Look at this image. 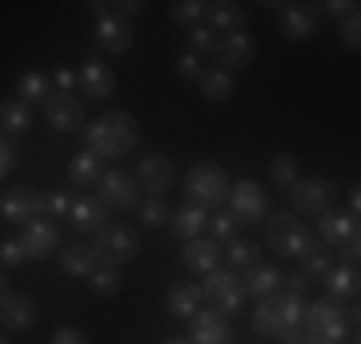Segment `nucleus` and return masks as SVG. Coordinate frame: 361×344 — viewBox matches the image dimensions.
<instances>
[{
    "label": "nucleus",
    "mask_w": 361,
    "mask_h": 344,
    "mask_svg": "<svg viewBox=\"0 0 361 344\" xmlns=\"http://www.w3.org/2000/svg\"><path fill=\"white\" fill-rule=\"evenodd\" d=\"M205 224H209V212L197 208V204H180L177 212H169V229H173L177 241H197V236H205Z\"/></svg>",
    "instance_id": "nucleus-26"
},
{
    "label": "nucleus",
    "mask_w": 361,
    "mask_h": 344,
    "mask_svg": "<svg viewBox=\"0 0 361 344\" xmlns=\"http://www.w3.org/2000/svg\"><path fill=\"white\" fill-rule=\"evenodd\" d=\"M92 40L97 49L109 52V56H125L133 49V25L125 16H113V13H92Z\"/></svg>",
    "instance_id": "nucleus-12"
},
{
    "label": "nucleus",
    "mask_w": 361,
    "mask_h": 344,
    "mask_svg": "<svg viewBox=\"0 0 361 344\" xmlns=\"http://www.w3.org/2000/svg\"><path fill=\"white\" fill-rule=\"evenodd\" d=\"M80 132H85V148L101 160H116V156H129L141 148V125L129 113H104Z\"/></svg>",
    "instance_id": "nucleus-1"
},
{
    "label": "nucleus",
    "mask_w": 361,
    "mask_h": 344,
    "mask_svg": "<svg viewBox=\"0 0 361 344\" xmlns=\"http://www.w3.org/2000/svg\"><path fill=\"white\" fill-rule=\"evenodd\" d=\"M322 25V16L313 4H281V37L285 40H310Z\"/></svg>",
    "instance_id": "nucleus-21"
},
{
    "label": "nucleus",
    "mask_w": 361,
    "mask_h": 344,
    "mask_svg": "<svg viewBox=\"0 0 361 344\" xmlns=\"http://www.w3.org/2000/svg\"><path fill=\"white\" fill-rule=\"evenodd\" d=\"M322 288H325V296H334V300H357V288H361V281H357V268H349V265H334L329 272L322 276Z\"/></svg>",
    "instance_id": "nucleus-28"
},
{
    "label": "nucleus",
    "mask_w": 361,
    "mask_h": 344,
    "mask_svg": "<svg viewBox=\"0 0 361 344\" xmlns=\"http://www.w3.org/2000/svg\"><path fill=\"white\" fill-rule=\"evenodd\" d=\"M44 120L52 132H80L85 128V108L73 92H52L44 101Z\"/></svg>",
    "instance_id": "nucleus-16"
},
{
    "label": "nucleus",
    "mask_w": 361,
    "mask_h": 344,
    "mask_svg": "<svg viewBox=\"0 0 361 344\" xmlns=\"http://www.w3.org/2000/svg\"><path fill=\"white\" fill-rule=\"evenodd\" d=\"M189 344H233V324L225 312H217V308L201 305L189 317V336H185Z\"/></svg>",
    "instance_id": "nucleus-13"
},
{
    "label": "nucleus",
    "mask_w": 361,
    "mask_h": 344,
    "mask_svg": "<svg viewBox=\"0 0 361 344\" xmlns=\"http://www.w3.org/2000/svg\"><path fill=\"white\" fill-rule=\"evenodd\" d=\"M169 16H173L177 25H185V28H197L201 20H205V0H177V4L169 8Z\"/></svg>",
    "instance_id": "nucleus-40"
},
{
    "label": "nucleus",
    "mask_w": 361,
    "mask_h": 344,
    "mask_svg": "<svg viewBox=\"0 0 361 344\" xmlns=\"http://www.w3.org/2000/svg\"><path fill=\"white\" fill-rule=\"evenodd\" d=\"M25 260H28V256H25V248H20L16 236H13V241H0V265H4V268H20Z\"/></svg>",
    "instance_id": "nucleus-44"
},
{
    "label": "nucleus",
    "mask_w": 361,
    "mask_h": 344,
    "mask_svg": "<svg viewBox=\"0 0 361 344\" xmlns=\"http://www.w3.org/2000/svg\"><path fill=\"white\" fill-rule=\"evenodd\" d=\"M197 84H201V96L205 101H229L233 96V77L225 68H201Z\"/></svg>",
    "instance_id": "nucleus-34"
},
{
    "label": "nucleus",
    "mask_w": 361,
    "mask_h": 344,
    "mask_svg": "<svg viewBox=\"0 0 361 344\" xmlns=\"http://www.w3.org/2000/svg\"><path fill=\"white\" fill-rule=\"evenodd\" d=\"M180 260H185V268L189 272H213V268H221V244L209 241V236H197V241H185V248H180Z\"/></svg>",
    "instance_id": "nucleus-24"
},
{
    "label": "nucleus",
    "mask_w": 361,
    "mask_h": 344,
    "mask_svg": "<svg viewBox=\"0 0 361 344\" xmlns=\"http://www.w3.org/2000/svg\"><path fill=\"white\" fill-rule=\"evenodd\" d=\"M49 344H89V336H85L80 329H56Z\"/></svg>",
    "instance_id": "nucleus-49"
},
{
    "label": "nucleus",
    "mask_w": 361,
    "mask_h": 344,
    "mask_svg": "<svg viewBox=\"0 0 361 344\" xmlns=\"http://www.w3.org/2000/svg\"><path fill=\"white\" fill-rule=\"evenodd\" d=\"M329 268H334V256L325 253V248H313V253L301 256V268H297V272H301V276H305V281L313 284V281H322Z\"/></svg>",
    "instance_id": "nucleus-39"
},
{
    "label": "nucleus",
    "mask_w": 361,
    "mask_h": 344,
    "mask_svg": "<svg viewBox=\"0 0 361 344\" xmlns=\"http://www.w3.org/2000/svg\"><path fill=\"white\" fill-rule=\"evenodd\" d=\"M137 212H141L145 229H161V224H169V212H173V208L165 204V196H141Z\"/></svg>",
    "instance_id": "nucleus-38"
},
{
    "label": "nucleus",
    "mask_w": 361,
    "mask_h": 344,
    "mask_svg": "<svg viewBox=\"0 0 361 344\" xmlns=\"http://www.w3.org/2000/svg\"><path fill=\"white\" fill-rule=\"evenodd\" d=\"M349 212H353V217H361V189H357V184L349 189Z\"/></svg>",
    "instance_id": "nucleus-52"
},
{
    "label": "nucleus",
    "mask_w": 361,
    "mask_h": 344,
    "mask_svg": "<svg viewBox=\"0 0 361 344\" xmlns=\"http://www.w3.org/2000/svg\"><path fill=\"white\" fill-rule=\"evenodd\" d=\"M77 89L89 96V101H109L116 92V77H113V68L104 60H85L77 68Z\"/></svg>",
    "instance_id": "nucleus-19"
},
{
    "label": "nucleus",
    "mask_w": 361,
    "mask_h": 344,
    "mask_svg": "<svg viewBox=\"0 0 361 344\" xmlns=\"http://www.w3.org/2000/svg\"><path fill=\"white\" fill-rule=\"evenodd\" d=\"M28 128H32V108H28L25 101H0V132L8 136V141H16V136H25Z\"/></svg>",
    "instance_id": "nucleus-30"
},
{
    "label": "nucleus",
    "mask_w": 361,
    "mask_h": 344,
    "mask_svg": "<svg viewBox=\"0 0 361 344\" xmlns=\"http://www.w3.org/2000/svg\"><path fill=\"white\" fill-rule=\"evenodd\" d=\"M217 32H209L205 25H197V28H189V49L185 52H193V56H213L217 52Z\"/></svg>",
    "instance_id": "nucleus-41"
},
{
    "label": "nucleus",
    "mask_w": 361,
    "mask_h": 344,
    "mask_svg": "<svg viewBox=\"0 0 361 344\" xmlns=\"http://www.w3.org/2000/svg\"><path fill=\"white\" fill-rule=\"evenodd\" d=\"M201 296H205L209 308L233 317V312H241V305H245V281L233 268H213L205 276V284H201Z\"/></svg>",
    "instance_id": "nucleus-6"
},
{
    "label": "nucleus",
    "mask_w": 361,
    "mask_h": 344,
    "mask_svg": "<svg viewBox=\"0 0 361 344\" xmlns=\"http://www.w3.org/2000/svg\"><path fill=\"white\" fill-rule=\"evenodd\" d=\"M185 204H197V208H221L225 196H229V177L225 168L213 165V160H197L189 172H185Z\"/></svg>",
    "instance_id": "nucleus-4"
},
{
    "label": "nucleus",
    "mask_w": 361,
    "mask_h": 344,
    "mask_svg": "<svg viewBox=\"0 0 361 344\" xmlns=\"http://www.w3.org/2000/svg\"><path fill=\"white\" fill-rule=\"evenodd\" d=\"M133 180H137V189H141L145 196H165V192L177 184V165H173L169 156H161V153H149V156L137 160Z\"/></svg>",
    "instance_id": "nucleus-11"
},
{
    "label": "nucleus",
    "mask_w": 361,
    "mask_h": 344,
    "mask_svg": "<svg viewBox=\"0 0 361 344\" xmlns=\"http://www.w3.org/2000/svg\"><path fill=\"white\" fill-rule=\"evenodd\" d=\"M357 236V217L349 208H329L322 220H317V241L329 244V248H341L345 241Z\"/></svg>",
    "instance_id": "nucleus-20"
},
{
    "label": "nucleus",
    "mask_w": 361,
    "mask_h": 344,
    "mask_svg": "<svg viewBox=\"0 0 361 344\" xmlns=\"http://www.w3.org/2000/svg\"><path fill=\"white\" fill-rule=\"evenodd\" d=\"M104 177V160L97 153H77L68 160V184H77V189H97V180Z\"/></svg>",
    "instance_id": "nucleus-29"
},
{
    "label": "nucleus",
    "mask_w": 361,
    "mask_h": 344,
    "mask_svg": "<svg viewBox=\"0 0 361 344\" xmlns=\"http://www.w3.org/2000/svg\"><path fill=\"white\" fill-rule=\"evenodd\" d=\"M281 268L273 265H253L241 272V281H245V296H253V300H269V296L281 293Z\"/></svg>",
    "instance_id": "nucleus-25"
},
{
    "label": "nucleus",
    "mask_w": 361,
    "mask_h": 344,
    "mask_svg": "<svg viewBox=\"0 0 361 344\" xmlns=\"http://www.w3.org/2000/svg\"><path fill=\"white\" fill-rule=\"evenodd\" d=\"M65 220L73 224V232H97L101 224H109V208L97 196H73V208Z\"/></svg>",
    "instance_id": "nucleus-23"
},
{
    "label": "nucleus",
    "mask_w": 361,
    "mask_h": 344,
    "mask_svg": "<svg viewBox=\"0 0 361 344\" xmlns=\"http://www.w3.org/2000/svg\"><path fill=\"white\" fill-rule=\"evenodd\" d=\"M337 324H349V308L334 296H317L313 305H305L301 312V336H322L325 329H337Z\"/></svg>",
    "instance_id": "nucleus-14"
},
{
    "label": "nucleus",
    "mask_w": 361,
    "mask_h": 344,
    "mask_svg": "<svg viewBox=\"0 0 361 344\" xmlns=\"http://www.w3.org/2000/svg\"><path fill=\"white\" fill-rule=\"evenodd\" d=\"M177 72H180L185 80H197V77H201V56H193V52H180Z\"/></svg>",
    "instance_id": "nucleus-47"
},
{
    "label": "nucleus",
    "mask_w": 361,
    "mask_h": 344,
    "mask_svg": "<svg viewBox=\"0 0 361 344\" xmlns=\"http://www.w3.org/2000/svg\"><path fill=\"white\" fill-rule=\"evenodd\" d=\"M201 25L209 32H217V37H229V32H241L245 28V8L237 4V0H213L205 4V20Z\"/></svg>",
    "instance_id": "nucleus-22"
},
{
    "label": "nucleus",
    "mask_w": 361,
    "mask_h": 344,
    "mask_svg": "<svg viewBox=\"0 0 361 344\" xmlns=\"http://www.w3.org/2000/svg\"><path fill=\"white\" fill-rule=\"evenodd\" d=\"M0 217L8 220V224H20L25 229L32 217H44V192L28 189V184L13 189L8 196H0Z\"/></svg>",
    "instance_id": "nucleus-15"
},
{
    "label": "nucleus",
    "mask_w": 361,
    "mask_h": 344,
    "mask_svg": "<svg viewBox=\"0 0 361 344\" xmlns=\"http://www.w3.org/2000/svg\"><path fill=\"white\" fill-rule=\"evenodd\" d=\"M341 265H349V268H357V260H361V236H353V241H345L341 248Z\"/></svg>",
    "instance_id": "nucleus-48"
},
{
    "label": "nucleus",
    "mask_w": 361,
    "mask_h": 344,
    "mask_svg": "<svg viewBox=\"0 0 361 344\" xmlns=\"http://www.w3.org/2000/svg\"><path fill=\"white\" fill-rule=\"evenodd\" d=\"M68 208H73V192H65V189H52V192H44V217H68Z\"/></svg>",
    "instance_id": "nucleus-43"
},
{
    "label": "nucleus",
    "mask_w": 361,
    "mask_h": 344,
    "mask_svg": "<svg viewBox=\"0 0 361 344\" xmlns=\"http://www.w3.org/2000/svg\"><path fill=\"white\" fill-rule=\"evenodd\" d=\"M221 256H225V265L233 268V272H245V268H253V265H261V248L253 241H229L225 248H221Z\"/></svg>",
    "instance_id": "nucleus-33"
},
{
    "label": "nucleus",
    "mask_w": 361,
    "mask_h": 344,
    "mask_svg": "<svg viewBox=\"0 0 361 344\" xmlns=\"http://www.w3.org/2000/svg\"><path fill=\"white\" fill-rule=\"evenodd\" d=\"M281 344H317V340H310V336H293V340H281Z\"/></svg>",
    "instance_id": "nucleus-53"
},
{
    "label": "nucleus",
    "mask_w": 361,
    "mask_h": 344,
    "mask_svg": "<svg viewBox=\"0 0 361 344\" xmlns=\"http://www.w3.org/2000/svg\"><path fill=\"white\" fill-rule=\"evenodd\" d=\"M301 312H305V300L289 296V293L257 300V308H253V332L269 336V340H293V336H301Z\"/></svg>",
    "instance_id": "nucleus-2"
},
{
    "label": "nucleus",
    "mask_w": 361,
    "mask_h": 344,
    "mask_svg": "<svg viewBox=\"0 0 361 344\" xmlns=\"http://www.w3.org/2000/svg\"><path fill=\"white\" fill-rule=\"evenodd\" d=\"M322 8L329 16H337V20H341V16H349V13H357V4H349V0H329V4H322Z\"/></svg>",
    "instance_id": "nucleus-50"
},
{
    "label": "nucleus",
    "mask_w": 361,
    "mask_h": 344,
    "mask_svg": "<svg viewBox=\"0 0 361 344\" xmlns=\"http://www.w3.org/2000/svg\"><path fill=\"white\" fill-rule=\"evenodd\" d=\"M52 77H44V72H25V77L16 80V101H25L28 108H37V104H44L52 96Z\"/></svg>",
    "instance_id": "nucleus-32"
},
{
    "label": "nucleus",
    "mask_w": 361,
    "mask_h": 344,
    "mask_svg": "<svg viewBox=\"0 0 361 344\" xmlns=\"http://www.w3.org/2000/svg\"><path fill=\"white\" fill-rule=\"evenodd\" d=\"M52 89H56V92H68V89H77V72H68V68H61V72L52 77Z\"/></svg>",
    "instance_id": "nucleus-51"
},
{
    "label": "nucleus",
    "mask_w": 361,
    "mask_h": 344,
    "mask_svg": "<svg viewBox=\"0 0 361 344\" xmlns=\"http://www.w3.org/2000/svg\"><path fill=\"white\" fill-rule=\"evenodd\" d=\"M97 241L89 244L92 248V260L97 265H109V268H121L125 260H133V256L141 253V236L129 229V224H101V229L92 232Z\"/></svg>",
    "instance_id": "nucleus-5"
},
{
    "label": "nucleus",
    "mask_w": 361,
    "mask_h": 344,
    "mask_svg": "<svg viewBox=\"0 0 361 344\" xmlns=\"http://www.w3.org/2000/svg\"><path fill=\"white\" fill-rule=\"evenodd\" d=\"M92 265H97V260H92L89 244L68 241L65 248H61V272H65V276H73V281H85V276L92 272Z\"/></svg>",
    "instance_id": "nucleus-31"
},
{
    "label": "nucleus",
    "mask_w": 361,
    "mask_h": 344,
    "mask_svg": "<svg viewBox=\"0 0 361 344\" xmlns=\"http://www.w3.org/2000/svg\"><path fill=\"white\" fill-rule=\"evenodd\" d=\"M253 37H249L245 28H241V32H229V37H221L217 40V52H213V56H217V68H225V72H241V68H249V60H253Z\"/></svg>",
    "instance_id": "nucleus-18"
},
{
    "label": "nucleus",
    "mask_w": 361,
    "mask_h": 344,
    "mask_svg": "<svg viewBox=\"0 0 361 344\" xmlns=\"http://www.w3.org/2000/svg\"><path fill=\"white\" fill-rule=\"evenodd\" d=\"M37 317H40V308H37V300L28 293H8L0 296V324L8 332H25V329H32L37 324Z\"/></svg>",
    "instance_id": "nucleus-17"
},
{
    "label": "nucleus",
    "mask_w": 361,
    "mask_h": 344,
    "mask_svg": "<svg viewBox=\"0 0 361 344\" xmlns=\"http://www.w3.org/2000/svg\"><path fill=\"white\" fill-rule=\"evenodd\" d=\"M265 248H273L285 260H301L305 253L317 248V236L310 232V224L301 217H289V208L277 217H265Z\"/></svg>",
    "instance_id": "nucleus-3"
},
{
    "label": "nucleus",
    "mask_w": 361,
    "mask_h": 344,
    "mask_svg": "<svg viewBox=\"0 0 361 344\" xmlns=\"http://www.w3.org/2000/svg\"><path fill=\"white\" fill-rule=\"evenodd\" d=\"M269 180L277 184V189H293L297 180H301V165H297V156L293 153H281V156H273L269 160Z\"/></svg>",
    "instance_id": "nucleus-35"
},
{
    "label": "nucleus",
    "mask_w": 361,
    "mask_h": 344,
    "mask_svg": "<svg viewBox=\"0 0 361 344\" xmlns=\"http://www.w3.org/2000/svg\"><path fill=\"white\" fill-rule=\"evenodd\" d=\"M0 344H13V340H8V336H0Z\"/></svg>",
    "instance_id": "nucleus-56"
},
{
    "label": "nucleus",
    "mask_w": 361,
    "mask_h": 344,
    "mask_svg": "<svg viewBox=\"0 0 361 344\" xmlns=\"http://www.w3.org/2000/svg\"><path fill=\"white\" fill-rule=\"evenodd\" d=\"M281 293L301 296V300H305V293H310V281H305L301 272H289V276H281Z\"/></svg>",
    "instance_id": "nucleus-46"
},
{
    "label": "nucleus",
    "mask_w": 361,
    "mask_h": 344,
    "mask_svg": "<svg viewBox=\"0 0 361 344\" xmlns=\"http://www.w3.org/2000/svg\"><path fill=\"white\" fill-rule=\"evenodd\" d=\"M229 212L237 217V224H257V220L269 217V196L261 189L257 180H237L229 184Z\"/></svg>",
    "instance_id": "nucleus-9"
},
{
    "label": "nucleus",
    "mask_w": 361,
    "mask_h": 344,
    "mask_svg": "<svg viewBox=\"0 0 361 344\" xmlns=\"http://www.w3.org/2000/svg\"><path fill=\"white\" fill-rule=\"evenodd\" d=\"M85 281H89V288L97 296H116V293H121V284H125V276H121V268L92 265V272L85 276Z\"/></svg>",
    "instance_id": "nucleus-36"
},
{
    "label": "nucleus",
    "mask_w": 361,
    "mask_h": 344,
    "mask_svg": "<svg viewBox=\"0 0 361 344\" xmlns=\"http://www.w3.org/2000/svg\"><path fill=\"white\" fill-rule=\"evenodd\" d=\"M289 208H293V217H317L322 220L329 208H337V189L325 177L297 180L293 189H289Z\"/></svg>",
    "instance_id": "nucleus-7"
},
{
    "label": "nucleus",
    "mask_w": 361,
    "mask_h": 344,
    "mask_svg": "<svg viewBox=\"0 0 361 344\" xmlns=\"http://www.w3.org/2000/svg\"><path fill=\"white\" fill-rule=\"evenodd\" d=\"M165 344H189V340H185V336H169Z\"/></svg>",
    "instance_id": "nucleus-54"
},
{
    "label": "nucleus",
    "mask_w": 361,
    "mask_h": 344,
    "mask_svg": "<svg viewBox=\"0 0 361 344\" xmlns=\"http://www.w3.org/2000/svg\"><path fill=\"white\" fill-rule=\"evenodd\" d=\"M201 305H205V296H201V284H193V281H177L165 293V308L180 320H189Z\"/></svg>",
    "instance_id": "nucleus-27"
},
{
    "label": "nucleus",
    "mask_w": 361,
    "mask_h": 344,
    "mask_svg": "<svg viewBox=\"0 0 361 344\" xmlns=\"http://www.w3.org/2000/svg\"><path fill=\"white\" fill-rule=\"evenodd\" d=\"M16 168V144L8 141V136H4V132H0V180L8 177V172H13Z\"/></svg>",
    "instance_id": "nucleus-45"
},
{
    "label": "nucleus",
    "mask_w": 361,
    "mask_h": 344,
    "mask_svg": "<svg viewBox=\"0 0 361 344\" xmlns=\"http://www.w3.org/2000/svg\"><path fill=\"white\" fill-rule=\"evenodd\" d=\"M97 200L109 208V212H133L141 204V189L129 172L121 168H104V177L97 180Z\"/></svg>",
    "instance_id": "nucleus-8"
},
{
    "label": "nucleus",
    "mask_w": 361,
    "mask_h": 344,
    "mask_svg": "<svg viewBox=\"0 0 361 344\" xmlns=\"http://www.w3.org/2000/svg\"><path fill=\"white\" fill-rule=\"evenodd\" d=\"M337 37H341L345 49H353V52L361 49V20H357V13H349V16L337 20Z\"/></svg>",
    "instance_id": "nucleus-42"
},
{
    "label": "nucleus",
    "mask_w": 361,
    "mask_h": 344,
    "mask_svg": "<svg viewBox=\"0 0 361 344\" xmlns=\"http://www.w3.org/2000/svg\"><path fill=\"white\" fill-rule=\"evenodd\" d=\"M8 293V281H4V272H0V296Z\"/></svg>",
    "instance_id": "nucleus-55"
},
{
    "label": "nucleus",
    "mask_w": 361,
    "mask_h": 344,
    "mask_svg": "<svg viewBox=\"0 0 361 344\" xmlns=\"http://www.w3.org/2000/svg\"><path fill=\"white\" fill-rule=\"evenodd\" d=\"M16 241H20L28 260H49V256L61 253V224L52 217H32L25 229H20Z\"/></svg>",
    "instance_id": "nucleus-10"
},
{
    "label": "nucleus",
    "mask_w": 361,
    "mask_h": 344,
    "mask_svg": "<svg viewBox=\"0 0 361 344\" xmlns=\"http://www.w3.org/2000/svg\"><path fill=\"white\" fill-rule=\"evenodd\" d=\"M205 232H209V241L229 244V241H237V232H241V224H237V217H233V212H209Z\"/></svg>",
    "instance_id": "nucleus-37"
}]
</instances>
